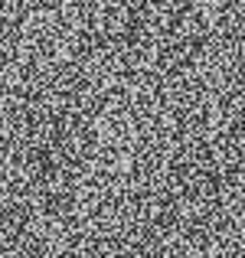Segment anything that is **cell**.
<instances>
[{"label":"cell","instance_id":"obj_1","mask_svg":"<svg viewBox=\"0 0 245 258\" xmlns=\"http://www.w3.org/2000/svg\"><path fill=\"white\" fill-rule=\"evenodd\" d=\"M49 39L128 105L232 62L245 0H76Z\"/></svg>","mask_w":245,"mask_h":258}]
</instances>
